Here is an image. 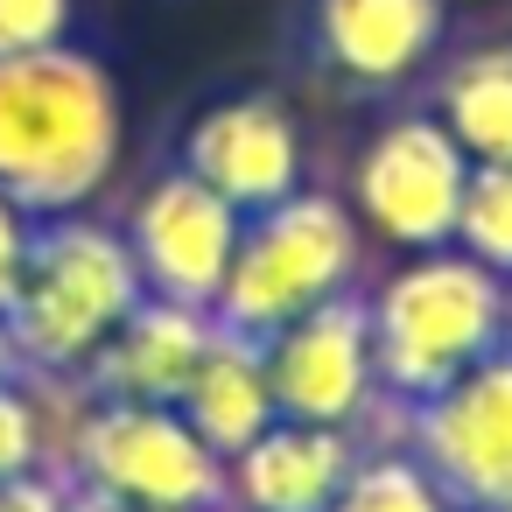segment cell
I'll return each instance as SVG.
<instances>
[{"instance_id":"obj_24","label":"cell","mask_w":512,"mask_h":512,"mask_svg":"<svg viewBox=\"0 0 512 512\" xmlns=\"http://www.w3.org/2000/svg\"><path fill=\"white\" fill-rule=\"evenodd\" d=\"M505 351H512V281H505Z\"/></svg>"},{"instance_id":"obj_1","label":"cell","mask_w":512,"mask_h":512,"mask_svg":"<svg viewBox=\"0 0 512 512\" xmlns=\"http://www.w3.org/2000/svg\"><path fill=\"white\" fill-rule=\"evenodd\" d=\"M127 148L120 78L92 50H29L0 57V197L36 225L92 211Z\"/></svg>"},{"instance_id":"obj_23","label":"cell","mask_w":512,"mask_h":512,"mask_svg":"<svg viewBox=\"0 0 512 512\" xmlns=\"http://www.w3.org/2000/svg\"><path fill=\"white\" fill-rule=\"evenodd\" d=\"M15 372V351H8V330H0V379H8Z\"/></svg>"},{"instance_id":"obj_7","label":"cell","mask_w":512,"mask_h":512,"mask_svg":"<svg viewBox=\"0 0 512 512\" xmlns=\"http://www.w3.org/2000/svg\"><path fill=\"white\" fill-rule=\"evenodd\" d=\"M400 442L456 512H512V351L400 407Z\"/></svg>"},{"instance_id":"obj_4","label":"cell","mask_w":512,"mask_h":512,"mask_svg":"<svg viewBox=\"0 0 512 512\" xmlns=\"http://www.w3.org/2000/svg\"><path fill=\"white\" fill-rule=\"evenodd\" d=\"M358 260H365V232H358L351 204L330 197V190H295V197L239 218L232 274H225L211 316H218V330L260 344L281 323L351 295Z\"/></svg>"},{"instance_id":"obj_16","label":"cell","mask_w":512,"mask_h":512,"mask_svg":"<svg viewBox=\"0 0 512 512\" xmlns=\"http://www.w3.org/2000/svg\"><path fill=\"white\" fill-rule=\"evenodd\" d=\"M330 512H456V505L421 470V456L400 435H386V442L358 449V463H351V477H344V491H337Z\"/></svg>"},{"instance_id":"obj_19","label":"cell","mask_w":512,"mask_h":512,"mask_svg":"<svg viewBox=\"0 0 512 512\" xmlns=\"http://www.w3.org/2000/svg\"><path fill=\"white\" fill-rule=\"evenodd\" d=\"M78 0H0V57H29L71 43Z\"/></svg>"},{"instance_id":"obj_18","label":"cell","mask_w":512,"mask_h":512,"mask_svg":"<svg viewBox=\"0 0 512 512\" xmlns=\"http://www.w3.org/2000/svg\"><path fill=\"white\" fill-rule=\"evenodd\" d=\"M50 463V421H43V400L22 372L0 379V484L8 477H36Z\"/></svg>"},{"instance_id":"obj_11","label":"cell","mask_w":512,"mask_h":512,"mask_svg":"<svg viewBox=\"0 0 512 512\" xmlns=\"http://www.w3.org/2000/svg\"><path fill=\"white\" fill-rule=\"evenodd\" d=\"M449 36L442 0H309L302 43L351 92H393L435 64Z\"/></svg>"},{"instance_id":"obj_5","label":"cell","mask_w":512,"mask_h":512,"mask_svg":"<svg viewBox=\"0 0 512 512\" xmlns=\"http://www.w3.org/2000/svg\"><path fill=\"white\" fill-rule=\"evenodd\" d=\"M64 484L148 505V512H225V456L176 414L141 400H85L64 435Z\"/></svg>"},{"instance_id":"obj_9","label":"cell","mask_w":512,"mask_h":512,"mask_svg":"<svg viewBox=\"0 0 512 512\" xmlns=\"http://www.w3.org/2000/svg\"><path fill=\"white\" fill-rule=\"evenodd\" d=\"M120 239L141 267V288L155 302H183V309H218V288L232 274V246H239V211L204 190L190 169H162L141 183V197L120 218Z\"/></svg>"},{"instance_id":"obj_26","label":"cell","mask_w":512,"mask_h":512,"mask_svg":"<svg viewBox=\"0 0 512 512\" xmlns=\"http://www.w3.org/2000/svg\"><path fill=\"white\" fill-rule=\"evenodd\" d=\"M225 512H232V505H225Z\"/></svg>"},{"instance_id":"obj_22","label":"cell","mask_w":512,"mask_h":512,"mask_svg":"<svg viewBox=\"0 0 512 512\" xmlns=\"http://www.w3.org/2000/svg\"><path fill=\"white\" fill-rule=\"evenodd\" d=\"M71 512H148V505H113V498H92V491L71 484Z\"/></svg>"},{"instance_id":"obj_20","label":"cell","mask_w":512,"mask_h":512,"mask_svg":"<svg viewBox=\"0 0 512 512\" xmlns=\"http://www.w3.org/2000/svg\"><path fill=\"white\" fill-rule=\"evenodd\" d=\"M29 246H36V218H29L15 197H0V316H8V302H15V288H22Z\"/></svg>"},{"instance_id":"obj_25","label":"cell","mask_w":512,"mask_h":512,"mask_svg":"<svg viewBox=\"0 0 512 512\" xmlns=\"http://www.w3.org/2000/svg\"><path fill=\"white\" fill-rule=\"evenodd\" d=\"M442 8H477V0H442Z\"/></svg>"},{"instance_id":"obj_3","label":"cell","mask_w":512,"mask_h":512,"mask_svg":"<svg viewBox=\"0 0 512 512\" xmlns=\"http://www.w3.org/2000/svg\"><path fill=\"white\" fill-rule=\"evenodd\" d=\"M372 365L386 407H414L505 351V281L456 246L407 253L372 295Z\"/></svg>"},{"instance_id":"obj_17","label":"cell","mask_w":512,"mask_h":512,"mask_svg":"<svg viewBox=\"0 0 512 512\" xmlns=\"http://www.w3.org/2000/svg\"><path fill=\"white\" fill-rule=\"evenodd\" d=\"M449 246L470 253L477 267H491L498 281H512V162H470Z\"/></svg>"},{"instance_id":"obj_2","label":"cell","mask_w":512,"mask_h":512,"mask_svg":"<svg viewBox=\"0 0 512 512\" xmlns=\"http://www.w3.org/2000/svg\"><path fill=\"white\" fill-rule=\"evenodd\" d=\"M148 302L141 267L120 239V225H99L85 211L43 218L22 288L0 316L15 351V372L29 386H78L85 365L106 351V337Z\"/></svg>"},{"instance_id":"obj_15","label":"cell","mask_w":512,"mask_h":512,"mask_svg":"<svg viewBox=\"0 0 512 512\" xmlns=\"http://www.w3.org/2000/svg\"><path fill=\"white\" fill-rule=\"evenodd\" d=\"M428 113L470 162H512V43H477L449 57Z\"/></svg>"},{"instance_id":"obj_6","label":"cell","mask_w":512,"mask_h":512,"mask_svg":"<svg viewBox=\"0 0 512 512\" xmlns=\"http://www.w3.org/2000/svg\"><path fill=\"white\" fill-rule=\"evenodd\" d=\"M463 183L470 155L449 141V127L435 113H393L351 162V218L400 253H435L456 239Z\"/></svg>"},{"instance_id":"obj_10","label":"cell","mask_w":512,"mask_h":512,"mask_svg":"<svg viewBox=\"0 0 512 512\" xmlns=\"http://www.w3.org/2000/svg\"><path fill=\"white\" fill-rule=\"evenodd\" d=\"M176 169H190L239 218H253L302 190V127L274 92H225L183 127Z\"/></svg>"},{"instance_id":"obj_14","label":"cell","mask_w":512,"mask_h":512,"mask_svg":"<svg viewBox=\"0 0 512 512\" xmlns=\"http://www.w3.org/2000/svg\"><path fill=\"white\" fill-rule=\"evenodd\" d=\"M176 414H183L218 456H239L267 421H281V414H274V393H267V358H260V344L218 330L211 351L197 358V372H190Z\"/></svg>"},{"instance_id":"obj_12","label":"cell","mask_w":512,"mask_h":512,"mask_svg":"<svg viewBox=\"0 0 512 512\" xmlns=\"http://www.w3.org/2000/svg\"><path fill=\"white\" fill-rule=\"evenodd\" d=\"M365 435L351 428H309V421H267L239 456H225V505L232 512H330Z\"/></svg>"},{"instance_id":"obj_8","label":"cell","mask_w":512,"mask_h":512,"mask_svg":"<svg viewBox=\"0 0 512 512\" xmlns=\"http://www.w3.org/2000/svg\"><path fill=\"white\" fill-rule=\"evenodd\" d=\"M260 358H267V393L281 421L365 435V421L386 407L379 365H372V316L358 288L260 337Z\"/></svg>"},{"instance_id":"obj_13","label":"cell","mask_w":512,"mask_h":512,"mask_svg":"<svg viewBox=\"0 0 512 512\" xmlns=\"http://www.w3.org/2000/svg\"><path fill=\"white\" fill-rule=\"evenodd\" d=\"M218 337V316L211 309H183V302H141L113 337L106 351L85 365L78 393L85 400H141V407H176L197 358L211 351Z\"/></svg>"},{"instance_id":"obj_21","label":"cell","mask_w":512,"mask_h":512,"mask_svg":"<svg viewBox=\"0 0 512 512\" xmlns=\"http://www.w3.org/2000/svg\"><path fill=\"white\" fill-rule=\"evenodd\" d=\"M0 512H71V484L57 470L8 477V484H0Z\"/></svg>"}]
</instances>
